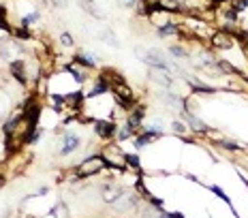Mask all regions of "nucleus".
I'll use <instances>...</instances> for the list:
<instances>
[{
	"instance_id": "nucleus-1",
	"label": "nucleus",
	"mask_w": 248,
	"mask_h": 218,
	"mask_svg": "<svg viewBox=\"0 0 248 218\" xmlns=\"http://www.w3.org/2000/svg\"><path fill=\"white\" fill-rule=\"evenodd\" d=\"M105 169H107L105 156L103 154H92V156H86L84 160H79V165L73 169V180L92 178V175H99Z\"/></svg>"
},
{
	"instance_id": "nucleus-2",
	"label": "nucleus",
	"mask_w": 248,
	"mask_h": 218,
	"mask_svg": "<svg viewBox=\"0 0 248 218\" xmlns=\"http://www.w3.org/2000/svg\"><path fill=\"white\" fill-rule=\"evenodd\" d=\"M92 124H94V135L99 139H103L105 143H109L111 139H116V133H118L116 120H111V118H99V120H94Z\"/></svg>"
},
{
	"instance_id": "nucleus-3",
	"label": "nucleus",
	"mask_w": 248,
	"mask_h": 218,
	"mask_svg": "<svg viewBox=\"0 0 248 218\" xmlns=\"http://www.w3.org/2000/svg\"><path fill=\"white\" fill-rule=\"evenodd\" d=\"M81 148V137L73 131H66L62 133V139H60V148H58V156H71L73 152Z\"/></svg>"
},
{
	"instance_id": "nucleus-4",
	"label": "nucleus",
	"mask_w": 248,
	"mask_h": 218,
	"mask_svg": "<svg viewBox=\"0 0 248 218\" xmlns=\"http://www.w3.org/2000/svg\"><path fill=\"white\" fill-rule=\"evenodd\" d=\"M235 45H237V41H235L231 34L223 32V30H218V32H214V34L210 36V47H212V49L229 51V49H233Z\"/></svg>"
},
{
	"instance_id": "nucleus-5",
	"label": "nucleus",
	"mask_w": 248,
	"mask_h": 218,
	"mask_svg": "<svg viewBox=\"0 0 248 218\" xmlns=\"http://www.w3.org/2000/svg\"><path fill=\"white\" fill-rule=\"evenodd\" d=\"M71 62L77 66H81V69H90L94 71L96 64H99V60H96V54H84V51H77V54H73V58H71Z\"/></svg>"
},
{
	"instance_id": "nucleus-6",
	"label": "nucleus",
	"mask_w": 248,
	"mask_h": 218,
	"mask_svg": "<svg viewBox=\"0 0 248 218\" xmlns=\"http://www.w3.org/2000/svg\"><path fill=\"white\" fill-rule=\"evenodd\" d=\"M150 79H152V81H154V84H156V86L165 88V90H169V88L173 86V77H171V73H167V71L150 69Z\"/></svg>"
},
{
	"instance_id": "nucleus-7",
	"label": "nucleus",
	"mask_w": 248,
	"mask_h": 218,
	"mask_svg": "<svg viewBox=\"0 0 248 218\" xmlns=\"http://www.w3.org/2000/svg\"><path fill=\"white\" fill-rule=\"evenodd\" d=\"M156 34L161 36V39H167V36H178L180 34V24H175L173 19H169V22L156 26Z\"/></svg>"
},
{
	"instance_id": "nucleus-8",
	"label": "nucleus",
	"mask_w": 248,
	"mask_h": 218,
	"mask_svg": "<svg viewBox=\"0 0 248 218\" xmlns=\"http://www.w3.org/2000/svg\"><path fill=\"white\" fill-rule=\"evenodd\" d=\"M124 165H126V169H133V171H137V173H141V158H139L135 152H124Z\"/></svg>"
},
{
	"instance_id": "nucleus-9",
	"label": "nucleus",
	"mask_w": 248,
	"mask_h": 218,
	"mask_svg": "<svg viewBox=\"0 0 248 218\" xmlns=\"http://www.w3.org/2000/svg\"><path fill=\"white\" fill-rule=\"evenodd\" d=\"M135 131H133V128H128L126 126V124H118V133H116V141L118 143H124V141H126V139H133V137H135Z\"/></svg>"
},
{
	"instance_id": "nucleus-10",
	"label": "nucleus",
	"mask_w": 248,
	"mask_h": 218,
	"mask_svg": "<svg viewBox=\"0 0 248 218\" xmlns=\"http://www.w3.org/2000/svg\"><path fill=\"white\" fill-rule=\"evenodd\" d=\"M39 22H41V13L39 11H32V13L24 15V17L19 19V26H22V28H32V26L39 24Z\"/></svg>"
},
{
	"instance_id": "nucleus-11",
	"label": "nucleus",
	"mask_w": 248,
	"mask_h": 218,
	"mask_svg": "<svg viewBox=\"0 0 248 218\" xmlns=\"http://www.w3.org/2000/svg\"><path fill=\"white\" fill-rule=\"evenodd\" d=\"M167 51H169V56H173V58H178V60H186L188 58V49H184L182 45H169L167 47Z\"/></svg>"
},
{
	"instance_id": "nucleus-12",
	"label": "nucleus",
	"mask_w": 248,
	"mask_h": 218,
	"mask_svg": "<svg viewBox=\"0 0 248 218\" xmlns=\"http://www.w3.org/2000/svg\"><path fill=\"white\" fill-rule=\"evenodd\" d=\"M218 145H220V148H225V150H231V152H244V145L231 141V139H220Z\"/></svg>"
},
{
	"instance_id": "nucleus-13",
	"label": "nucleus",
	"mask_w": 248,
	"mask_h": 218,
	"mask_svg": "<svg viewBox=\"0 0 248 218\" xmlns=\"http://www.w3.org/2000/svg\"><path fill=\"white\" fill-rule=\"evenodd\" d=\"M208 190H210V193H214V195H216V197H218V199H220V201H225V203H227V205H231V199H229V197H227V195H225V190H223V188H220V186H216V184H210V186H208ZM231 207H233V205H231Z\"/></svg>"
},
{
	"instance_id": "nucleus-14",
	"label": "nucleus",
	"mask_w": 248,
	"mask_h": 218,
	"mask_svg": "<svg viewBox=\"0 0 248 218\" xmlns=\"http://www.w3.org/2000/svg\"><path fill=\"white\" fill-rule=\"evenodd\" d=\"M171 131H173L175 135H180V137H184V135L188 133V124L182 122V120H173V122H171Z\"/></svg>"
},
{
	"instance_id": "nucleus-15",
	"label": "nucleus",
	"mask_w": 248,
	"mask_h": 218,
	"mask_svg": "<svg viewBox=\"0 0 248 218\" xmlns=\"http://www.w3.org/2000/svg\"><path fill=\"white\" fill-rule=\"evenodd\" d=\"M231 9L237 13V15H242V13H246L248 11V0H231Z\"/></svg>"
},
{
	"instance_id": "nucleus-16",
	"label": "nucleus",
	"mask_w": 248,
	"mask_h": 218,
	"mask_svg": "<svg viewBox=\"0 0 248 218\" xmlns=\"http://www.w3.org/2000/svg\"><path fill=\"white\" fill-rule=\"evenodd\" d=\"M60 45H62V47H66V49H71L75 45V39L69 32H62L60 34Z\"/></svg>"
},
{
	"instance_id": "nucleus-17",
	"label": "nucleus",
	"mask_w": 248,
	"mask_h": 218,
	"mask_svg": "<svg viewBox=\"0 0 248 218\" xmlns=\"http://www.w3.org/2000/svg\"><path fill=\"white\" fill-rule=\"evenodd\" d=\"M103 39H105V43L113 45V47H120V43H118V39H116V36L111 34V30H109V28H107L105 32H103Z\"/></svg>"
},
{
	"instance_id": "nucleus-18",
	"label": "nucleus",
	"mask_w": 248,
	"mask_h": 218,
	"mask_svg": "<svg viewBox=\"0 0 248 218\" xmlns=\"http://www.w3.org/2000/svg\"><path fill=\"white\" fill-rule=\"evenodd\" d=\"M118 4L124 9H137L141 4V0H118Z\"/></svg>"
},
{
	"instance_id": "nucleus-19",
	"label": "nucleus",
	"mask_w": 248,
	"mask_h": 218,
	"mask_svg": "<svg viewBox=\"0 0 248 218\" xmlns=\"http://www.w3.org/2000/svg\"><path fill=\"white\" fill-rule=\"evenodd\" d=\"M47 195H49V186H41L37 193L30 195V197H26V199H32V197H47Z\"/></svg>"
}]
</instances>
